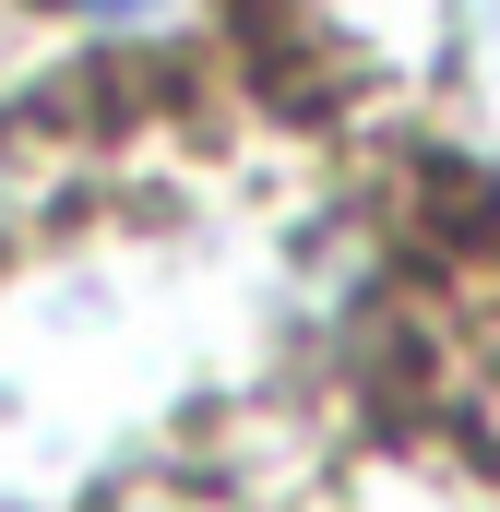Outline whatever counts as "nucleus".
I'll use <instances>...</instances> for the list:
<instances>
[{
    "label": "nucleus",
    "instance_id": "nucleus-1",
    "mask_svg": "<svg viewBox=\"0 0 500 512\" xmlns=\"http://www.w3.org/2000/svg\"><path fill=\"white\" fill-rule=\"evenodd\" d=\"M60 12H96V24H143V12H167V0H60Z\"/></svg>",
    "mask_w": 500,
    "mask_h": 512
}]
</instances>
